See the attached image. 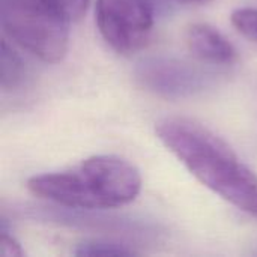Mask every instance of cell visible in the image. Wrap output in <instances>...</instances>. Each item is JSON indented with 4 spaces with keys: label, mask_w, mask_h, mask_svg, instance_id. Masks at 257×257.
<instances>
[{
    "label": "cell",
    "mask_w": 257,
    "mask_h": 257,
    "mask_svg": "<svg viewBox=\"0 0 257 257\" xmlns=\"http://www.w3.org/2000/svg\"><path fill=\"white\" fill-rule=\"evenodd\" d=\"M163 145L206 188L257 218V175L203 123L182 116L157 122Z\"/></svg>",
    "instance_id": "cell-1"
},
{
    "label": "cell",
    "mask_w": 257,
    "mask_h": 257,
    "mask_svg": "<svg viewBox=\"0 0 257 257\" xmlns=\"http://www.w3.org/2000/svg\"><path fill=\"white\" fill-rule=\"evenodd\" d=\"M0 23L15 44L42 62L66 56L69 21L48 0H0Z\"/></svg>",
    "instance_id": "cell-2"
},
{
    "label": "cell",
    "mask_w": 257,
    "mask_h": 257,
    "mask_svg": "<svg viewBox=\"0 0 257 257\" xmlns=\"http://www.w3.org/2000/svg\"><path fill=\"white\" fill-rule=\"evenodd\" d=\"M96 24L104 41L120 54L142 50L152 35L151 0H96Z\"/></svg>",
    "instance_id": "cell-3"
},
{
    "label": "cell",
    "mask_w": 257,
    "mask_h": 257,
    "mask_svg": "<svg viewBox=\"0 0 257 257\" xmlns=\"http://www.w3.org/2000/svg\"><path fill=\"white\" fill-rule=\"evenodd\" d=\"M98 209L131 203L140 194L142 176L130 161L114 155H95L78 167Z\"/></svg>",
    "instance_id": "cell-4"
},
{
    "label": "cell",
    "mask_w": 257,
    "mask_h": 257,
    "mask_svg": "<svg viewBox=\"0 0 257 257\" xmlns=\"http://www.w3.org/2000/svg\"><path fill=\"white\" fill-rule=\"evenodd\" d=\"M139 81L151 92L166 98H184L205 87V74L172 57H152L137 68Z\"/></svg>",
    "instance_id": "cell-5"
},
{
    "label": "cell",
    "mask_w": 257,
    "mask_h": 257,
    "mask_svg": "<svg viewBox=\"0 0 257 257\" xmlns=\"http://www.w3.org/2000/svg\"><path fill=\"white\" fill-rule=\"evenodd\" d=\"M27 188L32 194L68 209L98 211L96 202L80 170L32 176L27 181Z\"/></svg>",
    "instance_id": "cell-6"
},
{
    "label": "cell",
    "mask_w": 257,
    "mask_h": 257,
    "mask_svg": "<svg viewBox=\"0 0 257 257\" xmlns=\"http://www.w3.org/2000/svg\"><path fill=\"white\" fill-rule=\"evenodd\" d=\"M185 42L190 53L206 63L230 65L238 57L235 45L218 29L206 23L191 24L185 32Z\"/></svg>",
    "instance_id": "cell-7"
},
{
    "label": "cell",
    "mask_w": 257,
    "mask_h": 257,
    "mask_svg": "<svg viewBox=\"0 0 257 257\" xmlns=\"http://www.w3.org/2000/svg\"><path fill=\"white\" fill-rule=\"evenodd\" d=\"M26 78V65L21 56L8 44L6 39L2 41L0 53V87L3 92H12L18 89Z\"/></svg>",
    "instance_id": "cell-8"
},
{
    "label": "cell",
    "mask_w": 257,
    "mask_h": 257,
    "mask_svg": "<svg viewBox=\"0 0 257 257\" xmlns=\"http://www.w3.org/2000/svg\"><path fill=\"white\" fill-rule=\"evenodd\" d=\"M77 256H133L136 251L128 245L108 241H87L77 247Z\"/></svg>",
    "instance_id": "cell-9"
},
{
    "label": "cell",
    "mask_w": 257,
    "mask_h": 257,
    "mask_svg": "<svg viewBox=\"0 0 257 257\" xmlns=\"http://www.w3.org/2000/svg\"><path fill=\"white\" fill-rule=\"evenodd\" d=\"M233 27L250 41L257 42V8H238L232 12Z\"/></svg>",
    "instance_id": "cell-10"
},
{
    "label": "cell",
    "mask_w": 257,
    "mask_h": 257,
    "mask_svg": "<svg viewBox=\"0 0 257 257\" xmlns=\"http://www.w3.org/2000/svg\"><path fill=\"white\" fill-rule=\"evenodd\" d=\"M69 23L80 21L89 6L90 0H48Z\"/></svg>",
    "instance_id": "cell-11"
},
{
    "label": "cell",
    "mask_w": 257,
    "mask_h": 257,
    "mask_svg": "<svg viewBox=\"0 0 257 257\" xmlns=\"http://www.w3.org/2000/svg\"><path fill=\"white\" fill-rule=\"evenodd\" d=\"M24 254L21 245L12 235H8L5 227L0 230V256L3 257H21Z\"/></svg>",
    "instance_id": "cell-12"
},
{
    "label": "cell",
    "mask_w": 257,
    "mask_h": 257,
    "mask_svg": "<svg viewBox=\"0 0 257 257\" xmlns=\"http://www.w3.org/2000/svg\"><path fill=\"white\" fill-rule=\"evenodd\" d=\"M179 2H184V3H202V2H206V0H179Z\"/></svg>",
    "instance_id": "cell-13"
}]
</instances>
